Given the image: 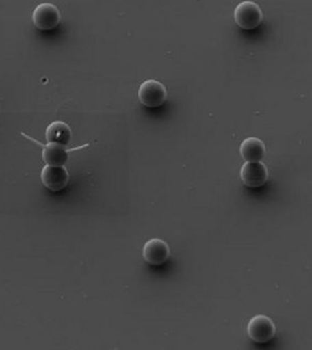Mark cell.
<instances>
[{
  "label": "cell",
  "instance_id": "obj_1",
  "mask_svg": "<svg viewBox=\"0 0 312 350\" xmlns=\"http://www.w3.org/2000/svg\"><path fill=\"white\" fill-rule=\"evenodd\" d=\"M235 23L244 30H253L258 27L263 20L261 7L253 1H243L235 9Z\"/></svg>",
  "mask_w": 312,
  "mask_h": 350
},
{
  "label": "cell",
  "instance_id": "obj_2",
  "mask_svg": "<svg viewBox=\"0 0 312 350\" xmlns=\"http://www.w3.org/2000/svg\"><path fill=\"white\" fill-rule=\"evenodd\" d=\"M247 334L257 344H265L275 337V323L268 316H255L248 323Z\"/></svg>",
  "mask_w": 312,
  "mask_h": 350
},
{
  "label": "cell",
  "instance_id": "obj_3",
  "mask_svg": "<svg viewBox=\"0 0 312 350\" xmlns=\"http://www.w3.org/2000/svg\"><path fill=\"white\" fill-rule=\"evenodd\" d=\"M168 98L166 87L159 81L147 80L140 85L139 99L140 103L147 108H159Z\"/></svg>",
  "mask_w": 312,
  "mask_h": 350
},
{
  "label": "cell",
  "instance_id": "obj_4",
  "mask_svg": "<svg viewBox=\"0 0 312 350\" xmlns=\"http://www.w3.org/2000/svg\"><path fill=\"white\" fill-rule=\"evenodd\" d=\"M33 23L36 27L42 31L53 30L61 23V13L51 3H42L33 12Z\"/></svg>",
  "mask_w": 312,
  "mask_h": 350
},
{
  "label": "cell",
  "instance_id": "obj_5",
  "mask_svg": "<svg viewBox=\"0 0 312 350\" xmlns=\"http://www.w3.org/2000/svg\"><path fill=\"white\" fill-rule=\"evenodd\" d=\"M142 256L150 265H161L170 257V247L164 240L159 238H152L145 243L142 250Z\"/></svg>",
  "mask_w": 312,
  "mask_h": 350
},
{
  "label": "cell",
  "instance_id": "obj_6",
  "mask_svg": "<svg viewBox=\"0 0 312 350\" xmlns=\"http://www.w3.org/2000/svg\"><path fill=\"white\" fill-rule=\"evenodd\" d=\"M40 178L45 187L50 191L60 192L65 189L70 180V174L63 166L47 165L42 170Z\"/></svg>",
  "mask_w": 312,
  "mask_h": 350
},
{
  "label": "cell",
  "instance_id": "obj_7",
  "mask_svg": "<svg viewBox=\"0 0 312 350\" xmlns=\"http://www.w3.org/2000/svg\"><path fill=\"white\" fill-rule=\"evenodd\" d=\"M240 178L248 187H263L268 178V170L263 163H246L240 169Z\"/></svg>",
  "mask_w": 312,
  "mask_h": 350
},
{
  "label": "cell",
  "instance_id": "obj_8",
  "mask_svg": "<svg viewBox=\"0 0 312 350\" xmlns=\"http://www.w3.org/2000/svg\"><path fill=\"white\" fill-rule=\"evenodd\" d=\"M45 137L49 144L68 146L73 139V132L70 126L62 121H55L49 125L45 131Z\"/></svg>",
  "mask_w": 312,
  "mask_h": 350
},
{
  "label": "cell",
  "instance_id": "obj_9",
  "mask_svg": "<svg viewBox=\"0 0 312 350\" xmlns=\"http://www.w3.org/2000/svg\"><path fill=\"white\" fill-rule=\"evenodd\" d=\"M240 154L249 163H258L265 157V145L259 138L248 137L240 144Z\"/></svg>",
  "mask_w": 312,
  "mask_h": 350
},
{
  "label": "cell",
  "instance_id": "obj_10",
  "mask_svg": "<svg viewBox=\"0 0 312 350\" xmlns=\"http://www.w3.org/2000/svg\"><path fill=\"white\" fill-rule=\"evenodd\" d=\"M79 148L66 150L65 147L60 146V145L49 144L44 146L42 158L47 165L63 166L68 161V154Z\"/></svg>",
  "mask_w": 312,
  "mask_h": 350
}]
</instances>
